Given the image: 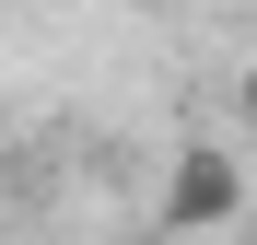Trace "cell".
<instances>
[{
  "instance_id": "obj_1",
  "label": "cell",
  "mask_w": 257,
  "mask_h": 245,
  "mask_svg": "<svg viewBox=\"0 0 257 245\" xmlns=\"http://www.w3.org/2000/svg\"><path fill=\"white\" fill-rule=\"evenodd\" d=\"M234 210H245V163L222 140H187L176 175H164V233H210V222H234Z\"/></svg>"
},
{
  "instance_id": "obj_2",
  "label": "cell",
  "mask_w": 257,
  "mask_h": 245,
  "mask_svg": "<svg viewBox=\"0 0 257 245\" xmlns=\"http://www.w3.org/2000/svg\"><path fill=\"white\" fill-rule=\"evenodd\" d=\"M245 129H257V70H245Z\"/></svg>"
}]
</instances>
